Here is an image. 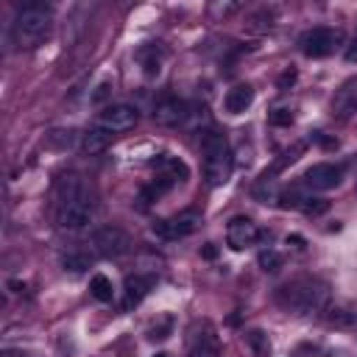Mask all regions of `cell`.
<instances>
[{
    "label": "cell",
    "mask_w": 357,
    "mask_h": 357,
    "mask_svg": "<svg viewBox=\"0 0 357 357\" xmlns=\"http://www.w3.org/2000/svg\"><path fill=\"white\" fill-rule=\"evenodd\" d=\"M137 120H139L137 106H131V103H109V106H103V112L98 114L95 126L103 128V131H109V134H120V131L134 128Z\"/></svg>",
    "instance_id": "cell-6"
},
{
    "label": "cell",
    "mask_w": 357,
    "mask_h": 357,
    "mask_svg": "<svg viewBox=\"0 0 357 357\" xmlns=\"http://www.w3.org/2000/svg\"><path fill=\"white\" fill-rule=\"evenodd\" d=\"M198 226H201V215L198 212H178L173 218L156 220L153 223V234L156 237H165V240H178V237L192 234Z\"/></svg>",
    "instance_id": "cell-8"
},
{
    "label": "cell",
    "mask_w": 357,
    "mask_h": 357,
    "mask_svg": "<svg viewBox=\"0 0 357 357\" xmlns=\"http://www.w3.org/2000/svg\"><path fill=\"white\" fill-rule=\"evenodd\" d=\"M271 123H290V112L287 109H276V114H271Z\"/></svg>",
    "instance_id": "cell-26"
},
{
    "label": "cell",
    "mask_w": 357,
    "mask_h": 357,
    "mask_svg": "<svg viewBox=\"0 0 357 357\" xmlns=\"http://www.w3.org/2000/svg\"><path fill=\"white\" fill-rule=\"evenodd\" d=\"M112 137H114V134H109V131H103V128L92 126V128H86V131L81 134V148H84L86 153H100V151H106V148H109Z\"/></svg>",
    "instance_id": "cell-17"
},
{
    "label": "cell",
    "mask_w": 357,
    "mask_h": 357,
    "mask_svg": "<svg viewBox=\"0 0 357 357\" xmlns=\"http://www.w3.org/2000/svg\"><path fill=\"white\" fill-rule=\"evenodd\" d=\"M6 357H14V354H11V351H6Z\"/></svg>",
    "instance_id": "cell-30"
},
{
    "label": "cell",
    "mask_w": 357,
    "mask_h": 357,
    "mask_svg": "<svg viewBox=\"0 0 357 357\" xmlns=\"http://www.w3.org/2000/svg\"><path fill=\"white\" fill-rule=\"evenodd\" d=\"M259 265L265 271H279L282 268V254L273 251V248H265V251H259Z\"/></svg>",
    "instance_id": "cell-23"
},
{
    "label": "cell",
    "mask_w": 357,
    "mask_h": 357,
    "mask_svg": "<svg viewBox=\"0 0 357 357\" xmlns=\"http://www.w3.org/2000/svg\"><path fill=\"white\" fill-rule=\"evenodd\" d=\"M279 304L298 318H312L329 310V287L315 276H298L279 290Z\"/></svg>",
    "instance_id": "cell-1"
},
{
    "label": "cell",
    "mask_w": 357,
    "mask_h": 357,
    "mask_svg": "<svg viewBox=\"0 0 357 357\" xmlns=\"http://www.w3.org/2000/svg\"><path fill=\"white\" fill-rule=\"evenodd\" d=\"M259 240V229H257V223L251 220V218H231L229 220V226H226V243H229V248H234V251H243V248H248V245H254Z\"/></svg>",
    "instance_id": "cell-10"
},
{
    "label": "cell",
    "mask_w": 357,
    "mask_h": 357,
    "mask_svg": "<svg viewBox=\"0 0 357 357\" xmlns=\"http://www.w3.org/2000/svg\"><path fill=\"white\" fill-rule=\"evenodd\" d=\"M346 61H349V64H357V36H354V42L346 47Z\"/></svg>",
    "instance_id": "cell-27"
},
{
    "label": "cell",
    "mask_w": 357,
    "mask_h": 357,
    "mask_svg": "<svg viewBox=\"0 0 357 357\" xmlns=\"http://www.w3.org/2000/svg\"><path fill=\"white\" fill-rule=\"evenodd\" d=\"M56 220H59V229H64V231H73V234L86 231L92 226V220H95V201H92V195L84 192V195H78L73 201L59 204L56 206Z\"/></svg>",
    "instance_id": "cell-4"
},
{
    "label": "cell",
    "mask_w": 357,
    "mask_h": 357,
    "mask_svg": "<svg viewBox=\"0 0 357 357\" xmlns=\"http://www.w3.org/2000/svg\"><path fill=\"white\" fill-rule=\"evenodd\" d=\"M84 192H89V190H86V184H84V178H81L78 173H64V176L56 181V201H59V204L73 201V198H78V195H84Z\"/></svg>",
    "instance_id": "cell-16"
},
{
    "label": "cell",
    "mask_w": 357,
    "mask_h": 357,
    "mask_svg": "<svg viewBox=\"0 0 357 357\" xmlns=\"http://www.w3.org/2000/svg\"><path fill=\"white\" fill-rule=\"evenodd\" d=\"M245 346H248V351H251L254 357H271V337H268V332H262V329L245 332Z\"/></svg>",
    "instance_id": "cell-20"
},
{
    "label": "cell",
    "mask_w": 357,
    "mask_h": 357,
    "mask_svg": "<svg viewBox=\"0 0 357 357\" xmlns=\"http://www.w3.org/2000/svg\"><path fill=\"white\" fill-rule=\"evenodd\" d=\"M187 112H190V106L181 98H176V95H165V98H159L153 103V120L159 126H167V128L184 123L187 120Z\"/></svg>",
    "instance_id": "cell-11"
},
{
    "label": "cell",
    "mask_w": 357,
    "mask_h": 357,
    "mask_svg": "<svg viewBox=\"0 0 357 357\" xmlns=\"http://www.w3.org/2000/svg\"><path fill=\"white\" fill-rule=\"evenodd\" d=\"M153 357H170V354H165V351H156V354H153Z\"/></svg>",
    "instance_id": "cell-29"
},
{
    "label": "cell",
    "mask_w": 357,
    "mask_h": 357,
    "mask_svg": "<svg viewBox=\"0 0 357 357\" xmlns=\"http://www.w3.org/2000/svg\"><path fill=\"white\" fill-rule=\"evenodd\" d=\"M332 114L337 120H349V117L357 114V75L346 78L335 89V95H332Z\"/></svg>",
    "instance_id": "cell-12"
},
{
    "label": "cell",
    "mask_w": 357,
    "mask_h": 357,
    "mask_svg": "<svg viewBox=\"0 0 357 357\" xmlns=\"http://www.w3.org/2000/svg\"><path fill=\"white\" fill-rule=\"evenodd\" d=\"M326 318H329V324L337 326V329H354V332H357V312H354V310L332 307V310H326Z\"/></svg>",
    "instance_id": "cell-21"
},
{
    "label": "cell",
    "mask_w": 357,
    "mask_h": 357,
    "mask_svg": "<svg viewBox=\"0 0 357 357\" xmlns=\"http://www.w3.org/2000/svg\"><path fill=\"white\" fill-rule=\"evenodd\" d=\"M298 45H301V53L304 56L324 59V56L335 53L343 45V31H337V28H310V31L301 33Z\"/></svg>",
    "instance_id": "cell-5"
},
{
    "label": "cell",
    "mask_w": 357,
    "mask_h": 357,
    "mask_svg": "<svg viewBox=\"0 0 357 357\" xmlns=\"http://www.w3.org/2000/svg\"><path fill=\"white\" fill-rule=\"evenodd\" d=\"M326 201L324 198H304V204H301V209L307 212V215H321V212H326Z\"/></svg>",
    "instance_id": "cell-24"
},
{
    "label": "cell",
    "mask_w": 357,
    "mask_h": 357,
    "mask_svg": "<svg viewBox=\"0 0 357 357\" xmlns=\"http://www.w3.org/2000/svg\"><path fill=\"white\" fill-rule=\"evenodd\" d=\"M92 245L100 257H123L131 251V237L120 226H100L92 234Z\"/></svg>",
    "instance_id": "cell-7"
},
{
    "label": "cell",
    "mask_w": 357,
    "mask_h": 357,
    "mask_svg": "<svg viewBox=\"0 0 357 357\" xmlns=\"http://www.w3.org/2000/svg\"><path fill=\"white\" fill-rule=\"evenodd\" d=\"M198 145H201V153H204V176L209 181V187L226 184L229 176H231V167H234L226 137L218 134L215 128H201Z\"/></svg>",
    "instance_id": "cell-2"
},
{
    "label": "cell",
    "mask_w": 357,
    "mask_h": 357,
    "mask_svg": "<svg viewBox=\"0 0 357 357\" xmlns=\"http://www.w3.org/2000/svg\"><path fill=\"white\" fill-rule=\"evenodd\" d=\"M201 254H204V257H206V259H215V257H218V248H215V245H212V243H206V245H204V248H201Z\"/></svg>",
    "instance_id": "cell-28"
},
{
    "label": "cell",
    "mask_w": 357,
    "mask_h": 357,
    "mask_svg": "<svg viewBox=\"0 0 357 357\" xmlns=\"http://www.w3.org/2000/svg\"><path fill=\"white\" fill-rule=\"evenodd\" d=\"M159 170H162V176H167V178H173V181H184L187 176H190V167L178 159V156H162L159 159Z\"/></svg>",
    "instance_id": "cell-18"
},
{
    "label": "cell",
    "mask_w": 357,
    "mask_h": 357,
    "mask_svg": "<svg viewBox=\"0 0 357 357\" xmlns=\"http://www.w3.org/2000/svg\"><path fill=\"white\" fill-rule=\"evenodd\" d=\"M89 293H92V298H98L100 304H109V301L114 298L112 279H109L106 273H95V276L89 279Z\"/></svg>",
    "instance_id": "cell-19"
},
{
    "label": "cell",
    "mask_w": 357,
    "mask_h": 357,
    "mask_svg": "<svg viewBox=\"0 0 357 357\" xmlns=\"http://www.w3.org/2000/svg\"><path fill=\"white\" fill-rule=\"evenodd\" d=\"M187 357H220V340L209 326H201L190 335Z\"/></svg>",
    "instance_id": "cell-13"
},
{
    "label": "cell",
    "mask_w": 357,
    "mask_h": 357,
    "mask_svg": "<svg viewBox=\"0 0 357 357\" xmlns=\"http://www.w3.org/2000/svg\"><path fill=\"white\" fill-rule=\"evenodd\" d=\"M50 22H53V14H50L47 6H42V3H28V6H22V8L17 11V17H14V25H11L17 45H22V47L39 45V42L47 36Z\"/></svg>",
    "instance_id": "cell-3"
},
{
    "label": "cell",
    "mask_w": 357,
    "mask_h": 357,
    "mask_svg": "<svg viewBox=\"0 0 357 357\" xmlns=\"http://www.w3.org/2000/svg\"><path fill=\"white\" fill-rule=\"evenodd\" d=\"M170 329H173V321H170V318H165V324H162V326H153L148 337H151V340H165V337L170 335Z\"/></svg>",
    "instance_id": "cell-25"
},
{
    "label": "cell",
    "mask_w": 357,
    "mask_h": 357,
    "mask_svg": "<svg viewBox=\"0 0 357 357\" xmlns=\"http://www.w3.org/2000/svg\"><path fill=\"white\" fill-rule=\"evenodd\" d=\"M251 103H254V86L251 84H234L223 98V106L229 114H243Z\"/></svg>",
    "instance_id": "cell-14"
},
{
    "label": "cell",
    "mask_w": 357,
    "mask_h": 357,
    "mask_svg": "<svg viewBox=\"0 0 357 357\" xmlns=\"http://www.w3.org/2000/svg\"><path fill=\"white\" fill-rule=\"evenodd\" d=\"M343 178V167L340 165H332V162H318L312 165L307 173H304V184L310 190H318V192H326V190H335Z\"/></svg>",
    "instance_id": "cell-9"
},
{
    "label": "cell",
    "mask_w": 357,
    "mask_h": 357,
    "mask_svg": "<svg viewBox=\"0 0 357 357\" xmlns=\"http://www.w3.org/2000/svg\"><path fill=\"white\" fill-rule=\"evenodd\" d=\"M61 265H64V271H70V273H84V271L92 265V259H89L86 254H75V251H70V254L61 257Z\"/></svg>",
    "instance_id": "cell-22"
},
{
    "label": "cell",
    "mask_w": 357,
    "mask_h": 357,
    "mask_svg": "<svg viewBox=\"0 0 357 357\" xmlns=\"http://www.w3.org/2000/svg\"><path fill=\"white\" fill-rule=\"evenodd\" d=\"M148 290H151V279H145V276H139V273L128 276L126 284H123V307H126V310L137 307V304L148 296Z\"/></svg>",
    "instance_id": "cell-15"
}]
</instances>
